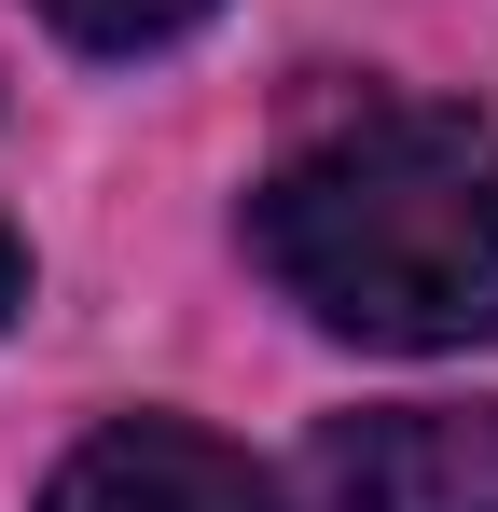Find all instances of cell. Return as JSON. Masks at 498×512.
Returning <instances> with one entry per match:
<instances>
[{
  "instance_id": "cell-1",
  "label": "cell",
  "mask_w": 498,
  "mask_h": 512,
  "mask_svg": "<svg viewBox=\"0 0 498 512\" xmlns=\"http://www.w3.org/2000/svg\"><path fill=\"white\" fill-rule=\"evenodd\" d=\"M249 263L346 346L443 360L498 333V125L346 84L249 180Z\"/></svg>"
},
{
  "instance_id": "cell-2",
  "label": "cell",
  "mask_w": 498,
  "mask_h": 512,
  "mask_svg": "<svg viewBox=\"0 0 498 512\" xmlns=\"http://www.w3.org/2000/svg\"><path fill=\"white\" fill-rule=\"evenodd\" d=\"M332 512H498V402H388L319 429Z\"/></svg>"
},
{
  "instance_id": "cell-3",
  "label": "cell",
  "mask_w": 498,
  "mask_h": 512,
  "mask_svg": "<svg viewBox=\"0 0 498 512\" xmlns=\"http://www.w3.org/2000/svg\"><path fill=\"white\" fill-rule=\"evenodd\" d=\"M42 512H277V471L194 416H111L56 457Z\"/></svg>"
},
{
  "instance_id": "cell-4",
  "label": "cell",
  "mask_w": 498,
  "mask_h": 512,
  "mask_svg": "<svg viewBox=\"0 0 498 512\" xmlns=\"http://www.w3.org/2000/svg\"><path fill=\"white\" fill-rule=\"evenodd\" d=\"M56 42H83V56H166V42H194L222 0H28Z\"/></svg>"
},
{
  "instance_id": "cell-5",
  "label": "cell",
  "mask_w": 498,
  "mask_h": 512,
  "mask_svg": "<svg viewBox=\"0 0 498 512\" xmlns=\"http://www.w3.org/2000/svg\"><path fill=\"white\" fill-rule=\"evenodd\" d=\"M14 305H28V236L0 222V319H14Z\"/></svg>"
}]
</instances>
